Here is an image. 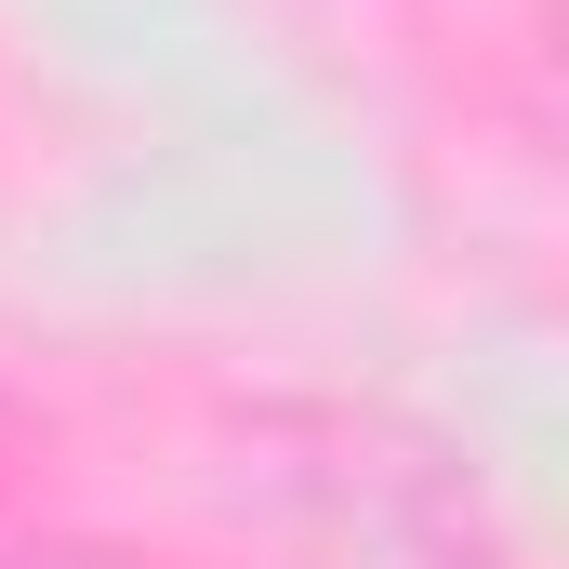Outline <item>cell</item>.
<instances>
[{
  "label": "cell",
  "instance_id": "obj_1",
  "mask_svg": "<svg viewBox=\"0 0 569 569\" xmlns=\"http://www.w3.org/2000/svg\"><path fill=\"white\" fill-rule=\"evenodd\" d=\"M0 569H93V557H0Z\"/></svg>",
  "mask_w": 569,
  "mask_h": 569
}]
</instances>
